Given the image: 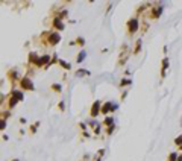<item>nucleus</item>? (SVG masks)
Instances as JSON below:
<instances>
[{"label":"nucleus","instance_id":"nucleus-1","mask_svg":"<svg viewBox=\"0 0 182 161\" xmlns=\"http://www.w3.org/2000/svg\"><path fill=\"white\" fill-rule=\"evenodd\" d=\"M40 40H41V46H52L55 47L56 44L61 43V34L55 32V30H43L41 35H40Z\"/></svg>","mask_w":182,"mask_h":161},{"label":"nucleus","instance_id":"nucleus-2","mask_svg":"<svg viewBox=\"0 0 182 161\" xmlns=\"http://www.w3.org/2000/svg\"><path fill=\"white\" fill-rule=\"evenodd\" d=\"M23 99H24V93H23L20 88H12L9 91V94H8V102H6L8 110L9 111L14 110L20 102H23Z\"/></svg>","mask_w":182,"mask_h":161},{"label":"nucleus","instance_id":"nucleus-3","mask_svg":"<svg viewBox=\"0 0 182 161\" xmlns=\"http://www.w3.org/2000/svg\"><path fill=\"white\" fill-rule=\"evenodd\" d=\"M140 26H141V20L138 17H131L127 21H126V34L127 37H134L135 32H138L140 30Z\"/></svg>","mask_w":182,"mask_h":161},{"label":"nucleus","instance_id":"nucleus-4","mask_svg":"<svg viewBox=\"0 0 182 161\" xmlns=\"http://www.w3.org/2000/svg\"><path fill=\"white\" fill-rule=\"evenodd\" d=\"M131 49H129V46L127 44H121L120 46V53H118V58H117V65L118 67H123L126 63H127V59L129 56H131Z\"/></svg>","mask_w":182,"mask_h":161},{"label":"nucleus","instance_id":"nucleus-5","mask_svg":"<svg viewBox=\"0 0 182 161\" xmlns=\"http://www.w3.org/2000/svg\"><path fill=\"white\" fill-rule=\"evenodd\" d=\"M6 78H8V81H9L12 88H18V84H20L23 76L18 73L17 68H9V70L6 72Z\"/></svg>","mask_w":182,"mask_h":161},{"label":"nucleus","instance_id":"nucleus-6","mask_svg":"<svg viewBox=\"0 0 182 161\" xmlns=\"http://www.w3.org/2000/svg\"><path fill=\"white\" fill-rule=\"evenodd\" d=\"M162 12H164V5L162 3H153L150 6V9H149L147 17L150 20H158L162 15Z\"/></svg>","mask_w":182,"mask_h":161},{"label":"nucleus","instance_id":"nucleus-7","mask_svg":"<svg viewBox=\"0 0 182 161\" xmlns=\"http://www.w3.org/2000/svg\"><path fill=\"white\" fill-rule=\"evenodd\" d=\"M18 88L21 91H35V84H34L32 78H29V76H23L20 84H18Z\"/></svg>","mask_w":182,"mask_h":161},{"label":"nucleus","instance_id":"nucleus-8","mask_svg":"<svg viewBox=\"0 0 182 161\" xmlns=\"http://www.w3.org/2000/svg\"><path fill=\"white\" fill-rule=\"evenodd\" d=\"M102 101L100 99H96V101L91 103V108H90V117L91 119H96L99 117V114H102Z\"/></svg>","mask_w":182,"mask_h":161},{"label":"nucleus","instance_id":"nucleus-9","mask_svg":"<svg viewBox=\"0 0 182 161\" xmlns=\"http://www.w3.org/2000/svg\"><path fill=\"white\" fill-rule=\"evenodd\" d=\"M50 27H52V30H55V32H62V30L65 29V23L61 18H58V17H52Z\"/></svg>","mask_w":182,"mask_h":161},{"label":"nucleus","instance_id":"nucleus-10","mask_svg":"<svg viewBox=\"0 0 182 161\" xmlns=\"http://www.w3.org/2000/svg\"><path fill=\"white\" fill-rule=\"evenodd\" d=\"M50 61H52V55H47V53H44V55H41L40 59H38L36 68H43V70H44V68L50 64Z\"/></svg>","mask_w":182,"mask_h":161},{"label":"nucleus","instance_id":"nucleus-11","mask_svg":"<svg viewBox=\"0 0 182 161\" xmlns=\"http://www.w3.org/2000/svg\"><path fill=\"white\" fill-rule=\"evenodd\" d=\"M50 14L53 15V17H58V18H61L64 21L68 17V9L67 8H61V9H55V8H53V9L50 11Z\"/></svg>","mask_w":182,"mask_h":161},{"label":"nucleus","instance_id":"nucleus-12","mask_svg":"<svg viewBox=\"0 0 182 161\" xmlns=\"http://www.w3.org/2000/svg\"><path fill=\"white\" fill-rule=\"evenodd\" d=\"M40 56H41V55H38L36 52H29V53H27V64H29L30 67H36Z\"/></svg>","mask_w":182,"mask_h":161},{"label":"nucleus","instance_id":"nucleus-13","mask_svg":"<svg viewBox=\"0 0 182 161\" xmlns=\"http://www.w3.org/2000/svg\"><path fill=\"white\" fill-rule=\"evenodd\" d=\"M169 64H170L169 56H164V58L161 59V79H164V78H165L167 70H169Z\"/></svg>","mask_w":182,"mask_h":161},{"label":"nucleus","instance_id":"nucleus-14","mask_svg":"<svg viewBox=\"0 0 182 161\" xmlns=\"http://www.w3.org/2000/svg\"><path fill=\"white\" fill-rule=\"evenodd\" d=\"M111 112H112V101L105 102L102 105V114L103 116H108V114H111Z\"/></svg>","mask_w":182,"mask_h":161},{"label":"nucleus","instance_id":"nucleus-15","mask_svg":"<svg viewBox=\"0 0 182 161\" xmlns=\"http://www.w3.org/2000/svg\"><path fill=\"white\" fill-rule=\"evenodd\" d=\"M149 6H152V5H150V3H143V5H140V6L135 9V17H138V15H141V14H143L144 11H146V9H150Z\"/></svg>","mask_w":182,"mask_h":161},{"label":"nucleus","instance_id":"nucleus-16","mask_svg":"<svg viewBox=\"0 0 182 161\" xmlns=\"http://www.w3.org/2000/svg\"><path fill=\"white\" fill-rule=\"evenodd\" d=\"M141 49H143V41H141V38H138V40L135 41V47H134V50H132V55L136 56V55L141 52Z\"/></svg>","mask_w":182,"mask_h":161},{"label":"nucleus","instance_id":"nucleus-17","mask_svg":"<svg viewBox=\"0 0 182 161\" xmlns=\"http://www.w3.org/2000/svg\"><path fill=\"white\" fill-rule=\"evenodd\" d=\"M91 72L87 70V68H79V70L74 72V76H78V78H83V76H90Z\"/></svg>","mask_w":182,"mask_h":161},{"label":"nucleus","instance_id":"nucleus-18","mask_svg":"<svg viewBox=\"0 0 182 161\" xmlns=\"http://www.w3.org/2000/svg\"><path fill=\"white\" fill-rule=\"evenodd\" d=\"M132 85V79L131 78H123L118 82V87L120 88H125V87H131Z\"/></svg>","mask_w":182,"mask_h":161},{"label":"nucleus","instance_id":"nucleus-19","mask_svg":"<svg viewBox=\"0 0 182 161\" xmlns=\"http://www.w3.org/2000/svg\"><path fill=\"white\" fill-rule=\"evenodd\" d=\"M105 128H109V126H114L116 125V119L114 117H105L103 119V123H102Z\"/></svg>","mask_w":182,"mask_h":161},{"label":"nucleus","instance_id":"nucleus-20","mask_svg":"<svg viewBox=\"0 0 182 161\" xmlns=\"http://www.w3.org/2000/svg\"><path fill=\"white\" fill-rule=\"evenodd\" d=\"M85 58H87V52H85V50H80L78 55H76V63H78V64H82L83 61H85Z\"/></svg>","mask_w":182,"mask_h":161},{"label":"nucleus","instance_id":"nucleus-21","mask_svg":"<svg viewBox=\"0 0 182 161\" xmlns=\"http://www.w3.org/2000/svg\"><path fill=\"white\" fill-rule=\"evenodd\" d=\"M55 64H59V58H58V53H56V52L52 55V61H50V64H49L47 67H46L44 70H49V68H50L52 65H55Z\"/></svg>","mask_w":182,"mask_h":161},{"label":"nucleus","instance_id":"nucleus-22","mask_svg":"<svg viewBox=\"0 0 182 161\" xmlns=\"http://www.w3.org/2000/svg\"><path fill=\"white\" fill-rule=\"evenodd\" d=\"M61 68H62V70H70L71 68V63H68V61H64V59H59V64H58Z\"/></svg>","mask_w":182,"mask_h":161},{"label":"nucleus","instance_id":"nucleus-23","mask_svg":"<svg viewBox=\"0 0 182 161\" xmlns=\"http://www.w3.org/2000/svg\"><path fill=\"white\" fill-rule=\"evenodd\" d=\"M50 90L53 91V93L59 94V93H62V85H61V84H52V85H50Z\"/></svg>","mask_w":182,"mask_h":161},{"label":"nucleus","instance_id":"nucleus-24","mask_svg":"<svg viewBox=\"0 0 182 161\" xmlns=\"http://www.w3.org/2000/svg\"><path fill=\"white\" fill-rule=\"evenodd\" d=\"M40 122H35V123H32L29 126V132H30V135H34V134H36V131H38V128H40Z\"/></svg>","mask_w":182,"mask_h":161},{"label":"nucleus","instance_id":"nucleus-25","mask_svg":"<svg viewBox=\"0 0 182 161\" xmlns=\"http://www.w3.org/2000/svg\"><path fill=\"white\" fill-rule=\"evenodd\" d=\"M149 29V21L147 20H141V26H140V32L141 34H146Z\"/></svg>","mask_w":182,"mask_h":161},{"label":"nucleus","instance_id":"nucleus-26","mask_svg":"<svg viewBox=\"0 0 182 161\" xmlns=\"http://www.w3.org/2000/svg\"><path fill=\"white\" fill-rule=\"evenodd\" d=\"M85 38L83 37H76V40H74V46H79V47H83L85 46Z\"/></svg>","mask_w":182,"mask_h":161},{"label":"nucleus","instance_id":"nucleus-27","mask_svg":"<svg viewBox=\"0 0 182 161\" xmlns=\"http://www.w3.org/2000/svg\"><path fill=\"white\" fill-rule=\"evenodd\" d=\"M78 128L80 129V132H82V134L88 132V125H87V122H79V123H78Z\"/></svg>","mask_w":182,"mask_h":161},{"label":"nucleus","instance_id":"nucleus-28","mask_svg":"<svg viewBox=\"0 0 182 161\" xmlns=\"http://www.w3.org/2000/svg\"><path fill=\"white\" fill-rule=\"evenodd\" d=\"M87 125H88V128L91 129V131H93V129H94V128L99 125V122H97L96 119H90V120L87 122Z\"/></svg>","mask_w":182,"mask_h":161},{"label":"nucleus","instance_id":"nucleus-29","mask_svg":"<svg viewBox=\"0 0 182 161\" xmlns=\"http://www.w3.org/2000/svg\"><path fill=\"white\" fill-rule=\"evenodd\" d=\"M178 158H179V154H178V152H170L167 161H178Z\"/></svg>","mask_w":182,"mask_h":161},{"label":"nucleus","instance_id":"nucleus-30","mask_svg":"<svg viewBox=\"0 0 182 161\" xmlns=\"http://www.w3.org/2000/svg\"><path fill=\"white\" fill-rule=\"evenodd\" d=\"M116 129H117L116 125H114V126H109V128H105V134H106V135H112L114 132H116Z\"/></svg>","mask_w":182,"mask_h":161},{"label":"nucleus","instance_id":"nucleus-31","mask_svg":"<svg viewBox=\"0 0 182 161\" xmlns=\"http://www.w3.org/2000/svg\"><path fill=\"white\" fill-rule=\"evenodd\" d=\"M173 143H174V146H176V148L182 146V134H181V135H178V137H176V139H174V140H173Z\"/></svg>","mask_w":182,"mask_h":161},{"label":"nucleus","instance_id":"nucleus-32","mask_svg":"<svg viewBox=\"0 0 182 161\" xmlns=\"http://www.w3.org/2000/svg\"><path fill=\"white\" fill-rule=\"evenodd\" d=\"M9 116H11V111L9 110H2V119L3 120H8V119H9Z\"/></svg>","mask_w":182,"mask_h":161},{"label":"nucleus","instance_id":"nucleus-33","mask_svg":"<svg viewBox=\"0 0 182 161\" xmlns=\"http://www.w3.org/2000/svg\"><path fill=\"white\" fill-rule=\"evenodd\" d=\"M102 126H103L102 123H99V125L93 129V134H94V135H99V134H100V132H102Z\"/></svg>","mask_w":182,"mask_h":161},{"label":"nucleus","instance_id":"nucleus-34","mask_svg":"<svg viewBox=\"0 0 182 161\" xmlns=\"http://www.w3.org/2000/svg\"><path fill=\"white\" fill-rule=\"evenodd\" d=\"M58 110H59L61 112H64V111H65V102H64V101H59V103H58Z\"/></svg>","mask_w":182,"mask_h":161},{"label":"nucleus","instance_id":"nucleus-35","mask_svg":"<svg viewBox=\"0 0 182 161\" xmlns=\"http://www.w3.org/2000/svg\"><path fill=\"white\" fill-rule=\"evenodd\" d=\"M6 123H8V120H0V131H5L6 129Z\"/></svg>","mask_w":182,"mask_h":161},{"label":"nucleus","instance_id":"nucleus-36","mask_svg":"<svg viewBox=\"0 0 182 161\" xmlns=\"http://www.w3.org/2000/svg\"><path fill=\"white\" fill-rule=\"evenodd\" d=\"M118 110V103H116V102H112V112H116Z\"/></svg>","mask_w":182,"mask_h":161},{"label":"nucleus","instance_id":"nucleus-37","mask_svg":"<svg viewBox=\"0 0 182 161\" xmlns=\"http://www.w3.org/2000/svg\"><path fill=\"white\" fill-rule=\"evenodd\" d=\"M97 155H99V157L102 158V157L105 155V149H99V150H97Z\"/></svg>","mask_w":182,"mask_h":161},{"label":"nucleus","instance_id":"nucleus-38","mask_svg":"<svg viewBox=\"0 0 182 161\" xmlns=\"http://www.w3.org/2000/svg\"><path fill=\"white\" fill-rule=\"evenodd\" d=\"M126 96H127V91H123V93H121V97H120V99H121V102H123L125 99H126Z\"/></svg>","mask_w":182,"mask_h":161},{"label":"nucleus","instance_id":"nucleus-39","mask_svg":"<svg viewBox=\"0 0 182 161\" xmlns=\"http://www.w3.org/2000/svg\"><path fill=\"white\" fill-rule=\"evenodd\" d=\"M2 140H3V141H8V140H9V135H8V134H3V135H2Z\"/></svg>","mask_w":182,"mask_h":161},{"label":"nucleus","instance_id":"nucleus-40","mask_svg":"<svg viewBox=\"0 0 182 161\" xmlns=\"http://www.w3.org/2000/svg\"><path fill=\"white\" fill-rule=\"evenodd\" d=\"M26 122H27V120H26L24 117H21V119H20V123H23V125H24V123H26Z\"/></svg>","mask_w":182,"mask_h":161},{"label":"nucleus","instance_id":"nucleus-41","mask_svg":"<svg viewBox=\"0 0 182 161\" xmlns=\"http://www.w3.org/2000/svg\"><path fill=\"white\" fill-rule=\"evenodd\" d=\"M94 161H102V158H100V157H97V158H96Z\"/></svg>","mask_w":182,"mask_h":161},{"label":"nucleus","instance_id":"nucleus-42","mask_svg":"<svg viewBox=\"0 0 182 161\" xmlns=\"http://www.w3.org/2000/svg\"><path fill=\"white\" fill-rule=\"evenodd\" d=\"M178 161H182V154L179 155V158H178Z\"/></svg>","mask_w":182,"mask_h":161},{"label":"nucleus","instance_id":"nucleus-43","mask_svg":"<svg viewBox=\"0 0 182 161\" xmlns=\"http://www.w3.org/2000/svg\"><path fill=\"white\" fill-rule=\"evenodd\" d=\"M178 150H179V152H182V146H179V148H178Z\"/></svg>","mask_w":182,"mask_h":161},{"label":"nucleus","instance_id":"nucleus-44","mask_svg":"<svg viewBox=\"0 0 182 161\" xmlns=\"http://www.w3.org/2000/svg\"><path fill=\"white\" fill-rule=\"evenodd\" d=\"M11 161H20L18 158H14V160H11Z\"/></svg>","mask_w":182,"mask_h":161},{"label":"nucleus","instance_id":"nucleus-45","mask_svg":"<svg viewBox=\"0 0 182 161\" xmlns=\"http://www.w3.org/2000/svg\"><path fill=\"white\" fill-rule=\"evenodd\" d=\"M181 126H182V119H181Z\"/></svg>","mask_w":182,"mask_h":161}]
</instances>
